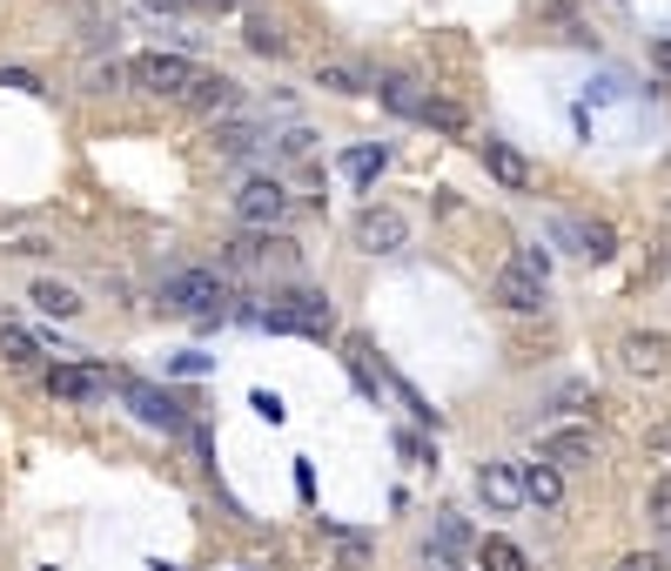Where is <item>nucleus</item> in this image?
<instances>
[{
    "label": "nucleus",
    "mask_w": 671,
    "mask_h": 571,
    "mask_svg": "<svg viewBox=\"0 0 671 571\" xmlns=\"http://www.w3.org/2000/svg\"><path fill=\"white\" fill-rule=\"evenodd\" d=\"M162 302H175V310H188V316H222L228 310V283L215 270H175L162 283Z\"/></svg>",
    "instance_id": "obj_1"
},
{
    "label": "nucleus",
    "mask_w": 671,
    "mask_h": 571,
    "mask_svg": "<svg viewBox=\"0 0 671 571\" xmlns=\"http://www.w3.org/2000/svg\"><path fill=\"white\" fill-rule=\"evenodd\" d=\"M262 323H269L275 336H323V330H330V296H323V289H289Z\"/></svg>",
    "instance_id": "obj_2"
},
{
    "label": "nucleus",
    "mask_w": 671,
    "mask_h": 571,
    "mask_svg": "<svg viewBox=\"0 0 671 571\" xmlns=\"http://www.w3.org/2000/svg\"><path fill=\"white\" fill-rule=\"evenodd\" d=\"M128 82L148 88V95H188L202 74H195V61H182V54H135L128 61Z\"/></svg>",
    "instance_id": "obj_3"
},
{
    "label": "nucleus",
    "mask_w": 671,
    "mask_h": 571,
    "mask_svg": "<svg viewBox=\"0 0 671 571\" xmlns=\"http://www.w3.org/2000/svg\"><path fill=\"white\" fill-rule=\"evenodd\" d=\"M235 215H243L249 228H275V222H289V188H283V182H269V175H256V182H243V196H235Z\"/></svg>",
    "instance_id": "obj_4"
},
{
    "label": "nucleus",
    "mask_w": 671,
    "mask_h": 571,
    "mask_svg": "<svg viewBox=\"0 0 671 571\" xmlns=\"http://www.w3.org/2000/svg\"><path fill=\"white\" fill-rule=\"evenodd\" d=\"M357 243H363L370 256H397V249L410 243V222H403L397 209H363V215H357Z\"/></svg>",
    "instance_id": "obj_5"
},
{
    "label": "nucleus",
    "mask_w": 671,
    "mask_h": 571,
    "mask_svg": "<svg viewBox=\"0 0 671 571\" xmlns=\"http://www.w3.org/2000/svg\"><path fill=\"white\" fill-rule=\"evenodd\" d=\"M122 397H128V410L141 417V424H154V431H182V404H175L169 390H154V384H122Z\"/></svg>",
    "instance_id": "obj_6"
},
{
    "label": "nucleus",
    "mask_w": 671,
    "mask_h": 571,
    "mask_svg": "<svg viewBox=\"0 0 671 571\" xmlns=\"http://www.w3.org/2000/svg\"><path fill=\"white\" fill-rule=\"evenodd\" d=\"M490 296L504 302V310H518V316H537V310H544V283H537V276H524L518 262H510V270L490 283Z\"/></svg>",
    "instance_id": "obj_7"
},
{
    "label": "nucleus",
    "mask_w": 671,
    "mask_h": 571,
    "mask_svg": "<svg viewBox=\"0 0 671 571\" xmlns=\"http://www.w3.org/2000/svg\"><path fill=\"white\" fill-rule=\"evenodd\" d=\"M108 384H101V370H88V363H54L48 370V397H67V404H88V397H101Z\"/></svg>",
    "instance_id": "obj_8"
},
{
    "label": "nucleus",
    "mask_w": 671,
    "mask_h": 571,
    "mask_svg": "<svg viewBox=\"0 0 671 571\" xmlns=\"http://www.w3.org/2000/svg\"><path fill=\"white\" fill-rule=\"evenodd\" d=\"M537 457H550V464H591L598 457V437L591 431H544V444H537Z\"/></svg>",
    "instance_id": "obj_9"
},
{
    "label": "nucleus",
    "mask_w": 671,
    "mask_h": 571,
    "mask_svg": "<svg viewBox=\"0 0 671 571\" xmlns=\"http://www.w3.org/2000/svg\"><path fill=\"white\" fill-rule=\"evenodd\" d=\"M477 491H484V505H497V511L531 505V498H524V477L510 471V464H484V471H477Z\"/></svg>",
    "instance_id": "obj_10"
},
{
    "label": "nucleus",
    "mask_w": 671,
    "mask_h": 571,
    "mask_svg": "<svg viewBox=\"0 0 671 571\" xmlns=\"http://www.w3.org/2000/svg\"><path fill=\"white\" fill-rule=\"evenodd\" d=\"M524 498L537 511H558L564 505V471L550 464V457H537V464H524Z\"/></svg>",
    "instance_id": "obj_11"
},
{
    "label": "nucleus",
    "mask_w": 671,
    "mask_h": 571,
    "mask_svg": "<svg viewBox=\"0 0 671 571\" xmlns=\"http://www.w3.org/2000/svg\"><path fill=\"white\" fill-rule=\"evenodd\" d=\"M484 169H490L504 188H531V182H537V169H531L510 141H484Z\"/></svg>",
    "instance_id": "obj_12"
},
{
    "label": "nucleus",
    "mask_w": 671,
    "mask_h": 571,
    "mask_svg": "<svg viewBox=\"0 0 671 571\" xmlns=\"http://www.w3.org/2000/svg\"><path fill=\"white\" fill-rule=\"evenodd\" d=\"M376 95H383L389 114H403V122H423V101H430V95L410 82V74H389V82H376Z\"/></svg>",
    "instance_id": "obj_13"
},
{
    "label": "nucleus",
    "mask_w": 671,
    "mask_h": 571,
    "mask_svg": "<svg viewBox=\"0 0 671 571\" xmlns=\"http://www.w3.org/2000/svg\"><path fill=\"white\" fill-rule=\"evenodd\" d=\"M188 101H195V108H202V114H228L235 101H243V88H235V82H228V74H202V82H195V88H188Z\"/></svg>",
    "instance_id": "obj_14"
},
{
    "label": "nucleus",
    "mask_w": 671,
    "mask_h": 571,
    "mask_svg": "<svg viewBox=\"0 0 671 571\" xmlns=\"http://www.w3.org/2000/svg\"><path fill=\"white\" fill-rule=\"evenodd\" d=\"M624 370L631 376H658L664 370V336H624Z\"/></svg>",
    "instance_id": "obj_15"
},
{
    "label": "nucleus",
    "mask_w": 671,
    "mask_h": 571,
    "mask_svg": "<svg viewBox=\"0 0 671 571\" xmlns=\"http://www.w3.org/2000/svg\"><path fill=\"white\" fill-rule=\"evenodd\" d=\"M315 88H336V95H370L376 82H370L363 67H349V61H323V67H315Z\"/></svg>",
    "instance_id": "obj_16"
},
{
    "label": "nucleus",
    "mask_w": 671,
    "mask_h": 571,
    "mask_svg": "<svg viewBox=\"0 0 671 571\" xmlns=\"http://www.w3.org/2000/svg\"><path fill=\"white\" fill-rule=\"evenodd\" d=\"M34 357H41V343H34L21 323H0V363H14V370H27Z\"/></svg>",
    "instance_id": "obj_17"
},
{
    "label": "nucleus",
    "mask_w": 671,
    "mask_h": 571,
    "mask_svg": "<svg viewBox=\"0 0 671 571\" xmlns=\"http://www.w3.org/2000/svg\"><path fill=\"white\" fill-rule=\"evenodd\" d=\"M209 141H215V156H256V148H262V135L249 122H222Z\"/></svg>",
    "instance_id": "obj_18"
},
{
    "label": "nucleus",
    "mask_w": 671,
    "mask_h": 571,
    "mask_svg": "<svg viewBox=\"0 0 671 571\" xmlns=\"http://www.w3.org/2000/svg\"><path fill=\"white\" fill-rule=\"evenodd\" d=\"M34 302H41L48 316H82V296H74L67 283H54V276H48V283H34Z\"/></svg>",
    "instance_id": "obj_19"
},
{
    "label": "nucleus",
    "mask_w": 671,
    "mask_h": 571,
    "mask_svg": "<svg viewBox=\"0 0 671 571\" xmlns=\"http://www.w3.org/2000/svg\"><path fill=\"white\" fill-rule=\"evenodd\" d=\"M423 122H430V128H444V135H463V108L430 95V101H423Z\"/></svg>",
    "instance_id": "obj_20"
},
{
    "label": "nucleus",
    "mask_w": 671,
    "mask_h": 571,
    "mask_svg": "<svg viewBox=\"0 0 671 571\" xmlns=\"http://www.w3.org/2000/svg\"><path fill=\"white\" fill-rule=\"evenodd\" d=\"M249 48L269 54V61H283V54H289V34H275L269 21H249Z\"/></svg>",
    "instance_id": "obj_21"
},
{
    "label": "nucleus",
    "mask_w": 671,
    "mask_h": 571,
    "mask_svg": "<svg viewBox=\"0 0 671 571\" xmlns=\"http://www.w3.org/2000/svg\"><path fill=\"white\" fill-rule=\"evenodd\" d=\"M484 571H524V551L510 538H484Z\"/></svg>",
    "instance_id": "obj_22"
},
{
    "label": "nucleus",
    "mask_w": 671,
    "mask_h": 571,
    "mask_svg": "<svg viewBox=\"0 0 671 571\" xmlns=\"http://www.w3.org/2000/svg\"><path fill=\"white\" fill-rule=\"evenodd\" d=\"M571 236L584 243V256H591V262H605V256H611V228H605V222H584V228H571Z\"/></svg>",
    "instance_id": "obj_23"
},
{
    "label": "nucleus",
    "mask_w": 671,
    "mask_h": 571,
    "mask_svg": "<svg viewBox=\"0 0 671 571\" xmlns=\"http://www.w3.org/2000/svg\"><path fill=\"white\" fill-rule=\"evenodd\" d=\"M383 162H389V156H383V148H349V156H343V169H349V175H357V182H370V175H376Z\"/></svg>",
    "instance_id": "obj_24"
},
{
    "label": "nucleus",
    "mask_w": 671,
    "mask_h": 571,
    "mask_svg": "<svg viewBox=\"0 0 671 571\" xmlns=\"http://www.w3.org/2000/svg\"><path fill=\"white\" fill-rule=\"evenodd\" d=\"M651 518H658V531L671 538V477H658V484H651Z\"/></svg>",
    "instance_id": "obj_25"
},
{
    "label": "nucleus",
    "mask_w": 671,
    "mask_h": 571,
    "mask_svg": "<svg viewBox=\"0 0 671 571\" xmlns=\"http://www.w3.org/2000/svg\"><path fill=\"white\" fill-rule=\"evenodd\" d=\"M518 270H524V276H537V283H544V270H550V256H544V249H537V243H531V249H518Z\"/></svg>",
    "instance_id": "obj_26"
},
{
    "label": "nucleus",
    "mask_w": 671,
    "mask_h": 571,
    "mask_svg": "<svg viewBox=\"0 0 671 571\" xmlns=\"http://www.w3.org/2000/svg\"><path fill=\"white\" fill-rule=\"evenodd\" d=\"M437 545H444V551H457V545H470V531H463L457 518H444V531H437Z\"/></svg>",
    "instance_id": "obj_27"
},
{
    "label": "nucleus",
    "mask_w": 671,
    "mask_h": 571,
    "mask_svg": "<svg viewBox=\"0 0 671 571\" xmlns=\"http://www.w3.org/2000/svg\"><path fill=\"white\" fill-rule=\"evenodd\" d=\"M256 410L269 417V424H283V397H275V390H256Z\"/></svg>",
    "instance_id": "obj_28"
},
{
    "label": "nucleus",
    "mask_w": 671,
    "mask_h": 571,
    "mask_svg": "<svg viewBox=\"0 0 671 571\" xmlns=\"http://www.w3.org/2000/svg\"><path fill=\"white\" fill-rule=\"evenodd\" d=\"M0 88H27V95H34V88H41V82H34L27 67H8V74H0Z\"/></svg>",
    "instance_id": "obj_29"
},
{
    "label": "nucleus",
    "mask_w": 671,
    "mask_h": 571,
    "mask_svg": "<svg viewBox=\"0 0 671 571\" xmlns=\"http://www.w3.org/2000/svg\"><path fill=\"white\" fill-rule=\"evenodd\" d=\"M618 571H664V558H658V551H638V558H624Z\"/></svg>",
    "instance_id": "obj_30"
},
{
    "label": "nucleus",
    "mask_w": 671,
    "mask_h": 571,
    "mask_svg": "<svg viewBox=\"0 0 671 571\" xmlns=\"http://www.w3.org/2000/svg\"><path fill=\"white\" fill-rule=\"evenodd\" d=\"M154 14H188V8H202V0H148Z\"/></svg>",
    "instance_id": "obj_31"
},
{
    "label": "nucleus",
    "mask_w": 671,
    "mask_h": 571,
    "mask_svg": "<svg viewBox=\"0 0 671 571\" xmlns=\"http://www.w3.org/2000/svg\"><path fill=\"white\" fill-rule=\"evenodd\" d=\"M658 67H664V74H671V41H658Z\"/></svg>",
    "instance_id": "obj_32"
},
{
    "label": "nucleus",
    "mask_w": 671,
    "mask_h": 571,
    "mask_svg": "<svg viewBox=\"0 0 671 571\" xmlns=\"http://www.w3.org/2000/svg\"><path fill=\"white\" fill-rule=\"evenodd\" d=\"M651 444H658V450H671V431H651Z\"/></svg>",
    "instance_id": "obj_33"
},
{
    "label": "nucleus",
    "mask_w": 671,
    "mask_h": 571,
    "mask_svg": "<svg viewBox=\"0 0 671 571\" xmlns=\"http://www.w3.org/2000/svg\"><path fill=\"white\" fill-rule=\"evenodd\" d=\"M437 571H463V564H437Z\"/></svg>",
    "instance_id": "obj_34"
}]
</instances>
